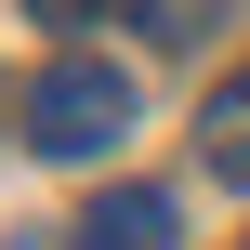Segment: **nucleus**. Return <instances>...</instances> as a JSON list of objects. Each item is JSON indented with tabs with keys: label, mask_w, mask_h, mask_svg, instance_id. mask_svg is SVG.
I'll return each mask as SVG.
<instances>
[{
	"label": "nucleus",
	"mask_w": 250,
	"mask_h": 250,
	"mask_svg": "<svg viewBox=\"0 0 250 250\" xmlns=\"http://www.w3.org/2000/svg\"><path fill=\"white\" fill-rule=\"evenodd\" d=\"M119 132H132V79H119L105 53H66V66L26 92V145H40V158H105Z\"/></svg>",
	"instance_id": "1"
},
{
	"label": "nucleus",
	"mask_w": 250,
	"mask_h": 250,
	"mask_svg": "<svg viewBox=\"0 0 250 250\" xmlns=\"http://www.w3.org/2000/svg\"><path fill=\"white\" fill-rule=\"evenodd\" d=\"M66 250H185V211H171L158 185H119V198L79 211V237H66Z\"/></svg>",
	"instance_id": "2"
},
{
	"label": "nucleus",
	"mask_w": 250,
	"mask_h": 250,
	"mask_svg": "<svg viewBox=\"0 0 250 250\" xmlns=\"http://www.w3.org/2000/svg\"><path fill=\"white\" fill-rule=\"evenodd\" d=\"M198 158H211V185H250V66L198 105Z\"/></svg>",
	"instance_id": "3"
},
{
	"label": "nucleus",
	"mask_w": 250,
	"mask_h": 250,
	"mask_svg": "<svg viewBox=\"0 0 250 250\" xmlns=\"http://www.w3.org/2000/svg\"><path fill=\"white\" fill-rule=\"evenodd\" d=\"M132 26L185 53V40H211V26H224V0H132Z\"/></svg>",
	"instance_id": "4"
},
{
	"label": "nucleus",
	"mask_w": 250,
	"mask_h": 250,
	"mask_svg": "<svg viewBox=\"0 0 250 250\" xmlns=\"http://www.w3.org/2000/svg\"><path fill=\"white\" fill-rule=\"evenodd\" d=\"M105 0H26V26H92Z\"/></svg>",
	"instance_id": "5"
}]
</instances>
